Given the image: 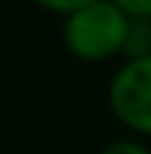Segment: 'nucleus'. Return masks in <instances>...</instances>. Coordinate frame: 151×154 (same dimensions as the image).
I'll use <instances>...</instances> for the list:
<instances>
[{"label": "nucleus", "instance_id": "1", "mask_svg": "<svg viewBox=\"0 0 151 154\" xmlns=\"http://www.w3.org/2000/svg\"><path fill=\"white\" fill-rule=\"evenodd\" d=\"M128 18L113 0H92L62 15V42L68 54L83 62H107L122 57Z\"/></svg>", "mask_w": 151, "mask_h": 154}, {"label": "nucleus", "instance_id": "2", "mask_svg": "<svg viewBox=\"0 0 151 154\" xmlns=\"http://www.w3.org/2000/svg\"><path fill=\"white\" fill-rule=\"evenodd\" d=\"M107 104L119 125L131 134L151 136V54L125 59L110 80Z\"/></svg>", "mask_w": 151, "mask_h": 154}, {"label": "nucleus", "instance_id": "3", "mask_svg": "<svg viewBox=\"0 0 151 154\" xmlns=\"http://www.w3.org/2000/svg\"><path fill=\"white\" fill-rule=\"evenodd\" d=\"M148 54H151V18H128L122 57L136 59V57H148Z\"/></svg>", "mask_w": 151, "mask_h": 154}, {"label": "nucleus", "instance_id": "4", "mask_svg": "<svg viewBox=\"0 0 151 154\" xmlns=\"http://www.w3.org/2000/svg\"><path fill=\"white\" fill-rule=\"evenodd\" d=\"M98 154H151V148L142 145L139 139H116L110 145H104Z\"/></svg>", "mask_w": 151, "mask_h": 154}, {"label": "nucleus", "instance_id": "5", "mask_svg": "<svg viewBox=\"0 0 151 154\" xmlns=\"http://www.w3.org/2000/svg\"><path fill=\"white\" fill-rule=\"evenodd\" d=\"M113 3L131 18H151V0H113Z\"/></svg>", "mask_w": 151, "mask_h": 154}, {"label": "nucleus", "instance_id": "6", "mask_svg": "<svg viewBox=\"0 0 151 154\" xmlns=\"http://www.w3.org/2000/svg\"><path fill=\"white\" fill-rule=\"evenodd\" d=\"M42 9H48V12H57V15H68V12H74L80 6H86V3H92V0H36Z\"/></svg>", "mask_w": 151, "mask_h": 154}]
</instances>
